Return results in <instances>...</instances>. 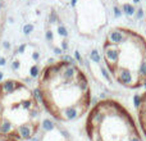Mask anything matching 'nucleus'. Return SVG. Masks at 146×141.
<instances>
[{"label": "nucleus", "instance_id": "1", "mask_svg": "<svg viewBox=\"0 0 146 141\" xmlns=\"http://www.w3.org/2000/svg\"><path fill=\"white\" fill-rule=\"evenodd\" d=\"M36 96L49 114L59 122L80 119L91 105L88 80L76 63H50L38 74Z\"/></svg>", "mask_w": 146, "mask_h": 141}, {"label": "nucleus", "instance_id": "2", "mask_svg": "<svg viewBox=\"0 0 146 141\" xmlns=\"http://www.w3.org/2000/svg\"><path fill=\"white\" fill-rule=\"evenodd\" d=\"M41 106L36 94L18 80L0 82V132L31 140L38 134Z\"/></svg>", "mask_w": 146, "mask_h": 141}, {"label": "nucleus", "instance_id": "3", "mask_svg": "<svg viewBox=\"0 0 146 141\" xmlns=\"http://www.w3.org/2000/svg\"><path fill=\"white\" fill-rule=\"evenodd\" d=\"M114 77V80L119 83V85L124 86L128 88H139L142 86V82L140 81V78L136 74L131 72L129 69L124 68V67H118L115 69V72L111 74Z\"/></svg>", "mask_w": 146, "mask_h": 141}, {"label": "nucleus", "instance_id": "4", "mask_svg": "<svg viewBox=\"0 0 146 141\" xmlns=\"http://www.w3.org/2000/svg\"><path fill=\"white\" fill-rule=\"evenodd\" d=\"M127 28H123V27H117V28H111L110 31L108 32L105 37V41L108 43H111V44H115V45H119L122 41L124 40L127 35Z\"/></svg>", "mask_w": 146, "mask_h": 141}, {"label": "nucleus", "instance_id": "5", "mask_svg": "<svg viewBox=\"0 0 146 141\" xmlns=\"http://www.w3.org/2000/svg\"><path fill=\"white\" fill-rule=\"evenodd\" d=\"M141 96H142V101L140 108L137 109V112H139V121H140V124H141V128L145 132L146 131V91Z\"/></svg>", "mask_w": 146, "mask_h": 141}, {"label": "nucleus", "instance_id": "6", "mask_svg": "<svg viewBox=\"0 0 146 141\" xmlns=\"http://www.w3.org/2000/svg\"><path fill=\"white\" fill-rule=\"evenodd\" d=\"M122 8V12H123L124 15H127V17H133L135 13H136V5L132 4V3H123V4L121 5Z\"/></svg>", "mask_w": 146, "mask_h": 141}, {"label": "nucleus", "instance_id": "7", "mask_svg": "<svg viewBox=\"0 0 146 141\" xmlns=\"http://www.w3.org/2000/svg\"><path fill=\"white\" fill-rule=\"evenodd\" d=\"M90 59H91V62H92V63H95V64H99V63H101V62H103V58H101L100 53L98 51V49H92V50H91Z\"/></svg>", "mask_w": 146, "mask_h": 141}, {"label": "nucleus", "instance_id": "8", "mask_svg": "<svg viewBox=\"0 0 146 141\" xmlns=\"http://www.w3.org/2000/svg\"><path fill=\"white\" fill-rule=\"evenodd\" d=\"M137 74H139V77H140V80H141V81H144V78H146V59L141 63Z\"/></svg>", "mask_w": 146, "mask_h": 141}, {"label": "nucleus", "instance_id": "9", "mask_svg": "<svg viewBox=\"0 0 146 141\" xmlns=\"http://www.w3.org/2000/svg\"><path fill=\"white\" fill-rule=\"evenodd\" d=\"M141 101H142V96L140 95V94H135L133 96V105L136 109L140 108V105H141Z\"/></svg>", "mask_w": 146, "mask_h": 141}, {"label": "nucleus", "instance_id": "10", "mask_svg": "<svg viewBox=\"0 0 146 141\" xmlns=\"http://www.w3.org/2000/svg\"><path fill=\"white\" fill-rule=\"evenodd\" d=\"M144 14H145L144 9L139 7V8H136V13H135L133 17H135V19H136V21H141L142 18H144Z\"/></svg>", "mask_w": 146, "mask_h": 141}, {"label": "nucleus", "instance_id": "11", "mask_svg": "<svg viewBox=\"0 0 146 141\" xmlns=\"http://www.w3.org/2000/svg\"><path fill=\"white\" fill-rule=\"evenodd\" d=\"M0 141H21V140L15 139V137H13V136H9V135H5V134H3V132H0Z\"/></svg>", "mask_w": 146, "mask_h": 141}, {"label": "nucleus", "instance_id": "12", "mask_svg": "<svg viewBox=\"0 0 146 141\" xmlns=\"http://www.w3.org/2000/svg\"><path fill=\"white\" fill-rule=\"evenodd\" d=\"M122 14H123L122 8L119 7V5H114V15H115L117 18H119V17H122Z\"/></svg>", "mask_w": 146, "mask_h": 141}, {"label": "nucleus", "instance_id": "13", "mask_svg": "<svg viewBox=\"0 0 146 141\" xmlns=\"http://www.w3.org/2000/svg\"><path fill=\"white\" fill-rule=\"evenodd\" d=\"M128 141H142V139H141V136H140L139 132H136V134H133L131 137H129Z\"/></svg>", "mask_w": 146, "mask_h": 141}, {"label": "nucleus", "instance_id": "14", "mask_svg": "<svg viewBox=\"0 0 146 141\" xmlns=\"http://www.w3.org/2000/svg\"><path fill=\"white\" fill-rule=\"evenodd\" d=\"M74 58L77 59V62H82V58H81V55H80V51H76L74 53Z\"/></svg>", "mask_w": 146, "mask_h": 141}, {"label": "nucleus", "instance_id": "15", "mask_svg": "<svg viewBox=\"0 0 146 141\" xmlns=\"http://www.w3.org/2000/svg\"><path fill=\"white\" fill-rule=\"evenodd\" d=\"M140 3H141V0H132V4H140Z\"/></svg>", "mask_w": 146, "mask_h": 141}, {"label": "nucleus", "instance_id": "16", "mask_svg": "<svg viewBox=\"0 0 146 141\" xmlns=\"http://www.w3.org/2000/svg\"><path fill=\"white\" fill-rule=\"evenodd\" d=\"M142 86H145L146 87V78H144V81H142Z\"/></svg>", "mask_w": 146, "mask_h": 141}, {"label": "nucleus", "instance_id": "17", "mask_svg": "<svg viewBox=\"0 0 146 141\" xmlns=\"http://www.w3.org/2000/svg\"><path fill=\"white\" fill-rule=\"evenodd\" d=\"M145 1H146V0H145Z\"/></svg>", "mask_w": 146, "mask_h": 141}]
</instances>
